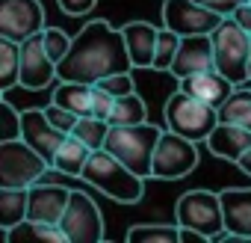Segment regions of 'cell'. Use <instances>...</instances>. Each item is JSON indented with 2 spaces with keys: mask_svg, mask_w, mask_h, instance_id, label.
<instances>
[{
  "mask_svg": "<svg viewBox=\"0 0 251 243\" xmlns=\"http://www.w3.org/2000/svg\"><path fill=\"white\" fill-rule=\"evenodd\" d=\"M207 149L222 160L239 163V157L251 149V131L242 125H233V122H219L213 134L207 137Z\"/></svg>",
  "mask_w": 251,
  "mask_h": 243,
  "instance_id": "obj_17",
  "label": "cell"
},
{
  "mask_svg": "<svg viewBox=\"0 0 251 243\" xmlns=\"http://www.w3.org/2000/svg\"><path fill=\"white\" fill-rule=\"evenodd\" d=\"M3 237L9 243H30V240H36V243H68V237H65V231L59 225L36 222V219H24V222L6 228Z\"/></svg>",
  "mask_w": 251,
  "mask_h": 243,
  "instance_id": "obj_21",
  "label": "cell"
},
{
  "mask_svg": "<svg viewBox=\"0 0 251 243\" xmlns=\"http://www.w3.org/2000/svg\"><path fill=\"white\" fill-rule=\"evenodd\" d=\"M109 122L106 119H98V116H80V122L74 125V137L80 140V143H86L92 152H98V149H103L106 146V137H109Z\"/></svg>",
  "mask_w": 251,
  "mask_h": 243,
  "instance_id": "obj_28",
  "label": "cell"
},
{
  "mask_svg": "<svg viewBox=\"0 0 251 243\" xmlns=\"http://www.w3.org/2000/svg\"><path fill=\"white\" fill-rule=\"evenodd\" d=\"M219 122H233L251 131V89L236 86L230 92V98L219 107Z\"/></svg>",
  "mask_w": 251,
  "mask_h": 243,
  "instance_id": "obj_27",
  "label": "cell"
},
{
  "mask_svg": "<svg viewBox=\"0 0 251 243\" xmlns=\"http://www.w3.org/2000/svg\"><path fill=\"white\" fill-rule=\"evenodd\" d=\"M50 163L24 140H3L0 143V187H33Z\"/></svg>",
  "mask_w": 251,
  "mask_h": 243,
  "instance_id": "obj_6",
  "label": "cell"
},
{
  "mask_svg": "<svg viewBox=\"0 0 251 243\" xmlns=\"http://www.w3.org/2000/svg\"><path fill=\"white\" fill-rule=\"evenodd\" d=\"M80 178L89 187H95L98 193H103V196H109L115 202H124V205H136L145 196V178L136 175L130 166H124L106 149L92 152V157H89Z\"/></svg>",
  "mask_w": 251,
  "mask_h": 243,
  "instance_id": "obj_2",
  "label": "cell"
},
{
  "mask_svg": "<svg viewBox=\"0 0 251 243\" xmlns=\"http://www.w3.org/2000/svg\"><path fill=\"white\" fill-rule=\"evenodd\" d=\"M160 137H163V128L151 125V122H139V125H112L103 149L112 152L136 175L151 178L154 175V152H157Z\"/></svg>",
  "mask_w": 251,
  "mask_h": 243,
  "instance_id": "obj_3",
  "label": "cell"
},
{
  "mask_svg": "<svg viewBox=\"0 0 251 243\" xmlns=\"http://www.w3.org/2000/svg\"><path fill=\"white\" fill-rule=\"evenodd\" d=\"M130 243H180V225L172 222H139L127 228Z\"/></svg>",
  "mask_w": 251,
  "mask_h": 243,
  "instance_id": "obj_25",
  "label": "cell"
},
{
  "mask_svg": "<svg viewBox=\"0 0 251 243\" xmlns=\"http://www.w3.org/2000/svg\"><path fill=\"white\" fill-rule=\"evenodd\" d=\"M21 137L50 163L53 169V157L59 152V146L65 143V131H59L56 125H50V119L45 116V107H30L21 110Z\"/></svg>",
  "mask_w": 251,
  "mask_h": 243,
  "instance_id": "obj_13",
  "label": "cell"
},
{
  "mask_svg": "<svg viewBox=\"0 0 251 243\" xmlns=\"http://www.w3.org/2000/svg\"><path fill=\"white\" fill-rule=\"evenodd\" d=\"M175 219L183 228L201 231L207 240H216L225 231V208L222 196L210 190H189L175 205Z\"/></svg>",
  "mask_w": 251,
  "mask_h": 243,
  "instance_id": "obj_7",
  "label": "cell"
},
{
  "mask_svg": "<svg viewBox=\"0 0 251 243\" xmlns=\"http://www.w3.org/2000/svg\"><path fill=\"white\" fill-rule=\"evenodd\" d=\"M213 54H216V71H222L236 86L251 83L248 60H251V33L236 24L233 15L222 18V24L213 30Z\"/></svg>",
  "mask_w": 251,
  "mask_h": 243,
  "instance_id": "obj_5",
  "label": "cell"
},
{
  "mask_svg": "<svg viewBox=\"0 0 251 243\" xmlns=\"http://www.w3.org/2000/svg\"><path fill=\"white\" fill-rule=\"evenodd\" d=\"M45 116L50 119V125H56L59 131H65V134H71L74 131V125L80 122V116L77 113H71V110H65L62 104H56V101H50L48 107H45Z\"/></svg>",
  "mask_w": 251,
  "mask_h": 243,
  "instance_id": "obj_33",
  "label": "cell"
},
{
  "mask_svg": "<svg viewBox=\"0 0 251 243\" xmlns=\"http://www.w3.org/2000/svg\"><path fill=\"white\" fill-rule=\"evenodd\" d=\"M163 116H166V128L186 137V140H195V143H207V137L213 134V128L219 125V110L183 89L172 92L166 107H163Z\"/></svg>",
  "mask_w": 251,
  "mask_h": 243,
  "instance_id": "obj_4",
  "label": "cell"
},
{
  "mask_svg": "<svg viewBox=\"0 0 251 243\" xmlns=\"http://www.w3.org/2000/svg\"><path fill=\"white\" fill-rule=\"evenodd\" d=\"M222 24V15L195 3V0H163V27H172L180 36L213 33Z\"/></svg>",
  "mask_w": 251,
  "mask_h": 243,
  "instance_id": "obj_10",
  "label": "cell"
},
{
  "mask_svg": "<svg viewBox=\"0 0 251 243\" xmlns=\"http://www.w3.org/2000/svg\"><path fill=\"white\" fill-rule=\"evenodd\" d=\"M59 80L98 83L115 71H133V60L124 42L121 27L115 30L109 21H89L71 39V51L56 65Z\"/></svg>",
  "mask_w": 251,
  "mask_h": 243,
  "instance_id": "obj_1",
  "label": "cell"
},
{
  "mask_svg": "<svg viewBox=\"0 0 251 243\" xmlns=\"http://www.w3.org/2000/svg\"><path fill=\"white\" fill-rule=\"evenodd\" d=\"M121 33H124V42H127L133 68H154L160 27H154L148 21H127V24L121 27Z\"/></svg>",
  "mask_w": 251,
  "mask_h": 243,
  "instance_id": "obj_18",
  "label": "cell"
},
{
  "mask_svg": "<svg viewBox=\"0 0 251 243\" xmlns=\"http://www.w3.org/2000/svg\"><path fill=\"white\" fill-rule=\"evenodd\" d=\"M59 80L56 62L50 60V54L45 51V39L42 33L30 36L21 42V86L42 92V89H53Z\"/></svg>",
  "mask_w": 251,
  "mask_h": 243,
  "instance_id": "obj_11",
  "label": "cell"
},
{
  "mask_svg": "<svg viewBox=\"0 0 251 243\" xmlns=\"http://www.w3.org/2000/svg\"><path fill=\"white\" fill-rule=\"evenodd\" d=\"M180 86L177 89H183V92H189V95H195V98H201V101H207V104H213L216 110L230 98V92L236 89V83L233 80H227L222 71H201V74H189V77H180L177 80Z\"/></svg>",
  "mask_w": 251,
  "mask_h": 243,
  "instance_id": "obj_16",
  "label": "cell"
},
{
  "mask_svg": "<svg viewBox=\"0 0 251 243\" xmlns=\"http://www.w3.org/2000/svg\"><path fill=\"white\" fill-rule=\"evenodd\" d=\"M248 71H251V60H248Z\"/></svg>",
  "mask_w": 251,
  "mask_h": 243,
  "instance_id": "obj_39",
  "label": "cell"
},
{
  "mask_svg": "<svg viewBox=\"0 0 251 243\" xmlns=\"http://www.w3.org/2000/svg\"><path fill=\"white\" fill-rule=\"evenodd\" d=\"M195 3H201V6H207V9L219 12L222 18H227V15H233L242 3H248V0H195Z\"/></svg>",
  "mask_w": 251,
  "mask_h": 243,
  "instance_id": "obj_34",
  "label": "cell"
},
{
  "mask_svg": "<svg viewBox=\"0 0 251 243\" xmlns=\"http://www.w3.org/2000/svg\"><path fill=\"white\" fill-rule=\"evenodd\" d=\"M180 42L183 36L175 33L172 27H160V36H157V54H154V68L157 71H172V62L180 51Z\"/></svg>",
  "mask_w": 251,
  "mask_h": 243,
  "instance_id": "obj_29",
  "label": "cell"
},
{
  "mask_svg": "<svg viewBox=\"0 0 251 243\" xmlns=\"http://www.w3.org/2000/svg\"><path fill=\"white\" fill-rule=\"evenodd\" d=\"M53 101L62 104L65 110L77 113V116H92V110H95V83L56 80V86H53Z\"/></svg>",
  "mask_w": 251,
  "mask_h": 243,
  "instance_id": "obj_20",
  "label": "cell"
},
{
  "mask_svg": "<svg viewBox=\"0 0 251 243\" xmlns=\"http://www.w3.org/2000/svg\"><path fill=\"white\" fill-rule=\"evenodd\" d=\"M148 122V107L142 101V95L130 92V95H118L109 113V125H139Z\"/></svg>",
  "mask_w": 251,
  "mask_h": 243,
  "instance_id": "obj_26",
  "label": "cell"
},
{
  "mask_svg": "<svg viewBox=\"0 0 251 243\" xmlns=\"http://www.w3.org/2000/svg\"><path fill=\"white\" fill-rule=\"evenodd\" d=\"M0 110H3V140H18L21 137V110L12 107L6 92H3V101H0Z\"/></svg>",
  "mask_w": 251,
  "mask_h": 243,
  "instance_id": "obj_32",
  "label": "cell"
},
{
  "mask_svg": "<svg viewBox=\"0 0 251 243\" xmlns=\"http://www.w3.org/2000/svg\"><path fill=\"white\" fill-rule=\"evenodd\" d=\"M45 30V9L39 0H0V36L24 42Z\"/></svg>",
  "mask_w": 251,
  "mask_h": 243,
  "instance_id": "obj_12",
  "label": "cell"
},
{
  "mask_svg": "<svg viewBox=\"0 0 251 243\" xmlns=\"http://www.w3.org/2000/svg\"><path fill=\"white\" fill-rule=\"evenodd\" d=\"M30 187H0V228H12L27 219Z\"/></svg>",
  "mask_w": 251,
  "mask_h": 243,
  "instance_id": "obj_22",
  "label": "cell"
},
{
  "mask_svg": "<svg viewBox=\"0 0 251 243\" xmlns=\"http://www.w3.org/2000/svg\"><path fill=\"white\" fill-rule=\"evenodd\" d=\"M21 83V42L0 36V92H12Z\"/></svg>",
  "mask_w": 251,
  "mask_h": 243,
  "instance_id": "obj_24",
  "label": "cell"
},
{
  "mask_svg": "<svg viewBox=\"0 0 251 243\" xmlns=\"http://www.w3.org/2000/svg\"><path fill=\"white\" fill-rule=\"evenodd\" d=\"M95 86H100V89H106L112 98H118V95H130V92H136V83H133V71H115V74H109V77H103V80H98Z\"/></svg>",
  "mask_w": 251,
  "mask_h": 243,
  "instance_id": "obj_31",
  "label": "cell"
},
{
  "mask_svg": "<svg viewBox=\"0 0 251 243\" xmlns=\"http://www.w3.org/2000/svg\"><path fill=\"white\" fill-rule=\"evenodd\" d=\"M236 166H239V169H242L245 175H251V149H248V152H245V154L239 157V163H236Z\"/></svg>",
  "mask_w": 251,
  "mask_h": 243,
  "instance_id": "obj_38",
  "label": "cell"
},
{
  "mask_svg": "<svg viewBox=\"0 0 251 243\" xmlns=\"http://www.w3.org/2000/svg\"><path fill=\"white\" fill-rule=\"evenodd\" d=\"M59 228L65 231L68 243H100L103 240V216L92 196L71 190L68 208L59 219Z\"/></svg>",
  "mask_w": 251,
  "mask_h": 243,
  "instance_id": "obj_8",
  "label": "cell"
},
{
  "mask_svg": "<svg viewBox=\"0 0 251 243\" xmlns=\"http://www.w3.org/2000/svg\"><path fill=\"white\" fill-rule=\"evenodd\" d=\"M195 166H198V143L166 128L154 152V178L175 181L189 175Z\"/></svg>",
  "mask_w": 251,
  "mask_h": 243,
  "instance_id": "obj_9",
  "label": "cell"
},
{
  "mask_svg": "<svg viewBox=\"0 0 251 243\" xmlns=\"http://www.w3.org/2000/svg\"><path fill=\"white\" fill-rule=\"evenodd\" d=\"M233 18H236V24H242V27L251 33V0H248V3H242V6L233 12Z\"/></svg>",
  "mask_w": 251,
  "mask_h": 243,
  "instance_id": "obj_36",
  "label": "cell"
},
{
  "mask_svg": "<svg viewBox=\"0 0 251 243\" xmlns=\"http://www.w3.org/2000/svg\"><path fill=\"white\" fill-rule=\"evenodd\" d=\"M201 240H207L201 231H195V228H183V225H180V243H201Z\"/></svg>",
  "mask_w": 251,
  "mask_h": 243,
  "instance_id": "obj_37",
  "label": "cell"
},
{
  "mask_svg": "<svg viewBox=\"0 0 251 243\" xmlns=\"http://www.w3.org/2000/svg\"><path fill=\"white\" fill-rule=\"evenodd\" d=\"M89 157H92V149H89L86 143H80L74 134H68L65 143L59 146L56 157H53V169L62 172V175H74V178H80L83 169H86V163H89Z\"/></svg>",
  "mask_w": 251,
  "mask_h": 243,
  "instance_id": "obj_23",
  "label": "cell"
},
{
  "mask_svg": "<svg viewBox=\"0 0 251 243\" xmlns=\"http://www.w3.org/2000/svg\"><path fill=\"white\" fill-rule=\"evenodd\" d=\"M68 199H71V190H65V187H56V184H33L30 187V211H27V219L59 225L62 213L68 208Z\"/></svg>",
  "mask_w": 251,
  "mask_h": 243,
  "instance_id": "obj_15",
  "label": "cell"
},
{
  "mask_svg": "<svg viewBox=\"0 0 251 243\" xmlns=\"http://www.w3.org/2000/svg\"><path fill=\"white\" fill-rule=\"evenodd\" d=\"M222 208H225V228L230 237L251 240V187L248 190H222Z\"/></svg>",
  "mask_w": 251,
  "mask_h": 243,
  "instance_id": "obj_19",
  "label": "cell"
},
{
  "mask_svg": "<svg viewBox=\"0 0 251 243\" xmlns=\"http://www.w3.org/2000/svg\"><path fill=\"white\" fill-rule=\"evenodd\" d=\"M216 68V54H213V33H198V36H183L180 51L172 62V77H189L201 71Z\"/></svg>",
  "mask_w": 251,
  "mask_h": 243,
  "instance_id": "obj_14",
  "label": "cell"
},
{
  "mask_svg": "<svg viewBox=\"0 0 251 243\" xmlns=\"http://www.w3.org/2000/svg\"><path fill=\"white\" fill-rule=\"evenodd\" d=\"M56 3L65 15H89L98 6V0H56Z\"/></svg>",
  "mask_w": 251,
  "mask_h": 243,
  "instance_id": "obj_35",
  "label": "cell"
},
{
  "mask_svg": "<svg viewBox=\"0 0 251 243\" xmlns=\"http://www.w3.org/2000/svg\"><path fill=\"white\" fill-rule=\"evenodd\" d=\"M42 39H45V51H48L50 60L59 65L62 57L71 51V39H74V36H68V33L59 30V27H45V30H42Z\"/></svg>",
  "mask_w": 251,
  "mask_h": 243,
  "instance_id": "obj_30",
  "label": "cell"
}]
</instances>
